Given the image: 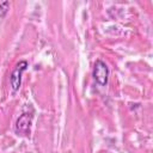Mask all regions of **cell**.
<instances>
[{
	"instance_id": "1",
	"label": "cell",
	"mask_w": 153,
	"mask_h": 153,
	"mask_svg": "<svg viewBox=\"0 0 153 153\" xmlns=\"http://www.w3.org/2000/svg\"><path fill=\"white\" fill-rule=\"evenodd\" d=\"M93 78L102 86L106 85V82H108L109 68L105 65V62H103L102 60H97L96 63H94V67H93Z\"/></svg>"
},
{
	"instance_id": "2",
	"label": "cell",
	"mask_w": 153,
	"mask_h": 153,
	"mask_svg": "<svg viewBox=\"0 0 153 153\" xmlns=\"http://www.w3.org/2000/svg\"><path fill=\"white\" fill-rule=\"evenodd\" d=\"M26 68H27V62L26 61H20L19 63H17L16 68L12 71V73L10 75V82H11V86H12V90L13 91H17L20 87V84H22V74H23V72Z\"/></svg>"
},
{
	"instance_id": "3",
	"label": "cell",
	"mask_w": 153,
	"mask_h": 153,
	"mask_svg": "<svg viewBox=\"0 0 153 153\" xmlns=\"http://www.w3.org/2000/svg\"><path fill=\"white\" fill-rule=\"evenodd\" d=\"M32 122V114L24 112L16 123V131L19 135H27L30 133V127Z\"/></svg>"
},
{
	"instance_id": "4",
	"label": "cell",
	"mask_w": 153,
	"mask_h": 153,
	"mask_svg": "<svg viewBox=\"0 0 153 153\" xmlns=\"http://www.w3.org/2000/svg\"><path fill=\"white\" fill-rule=\"evenodd\" d=\"M10 2L8 1H0V18H4L8 12Z\"/></svg>"
}]
</instances>
